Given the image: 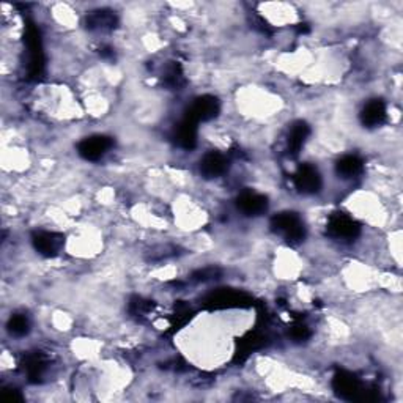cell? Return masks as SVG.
Here are the masks:
<instances>
[{
    "label": "cell",
    "instance_id": "4",
    "mask_svg": "<svg viewBox=\"0 0 403 403\" xmlns=\"http://www.w3.org/2000/svg\"><path fill=\"white\" fill-rule=\"evenodd\" d=\"M219 111H221V104H219L218 98L211 95H203L192 103L186 118H190L196 123L210 122L214 117H218Z\"/></svg>",
    "mask_w": 403,
    "mask_h": 403
},
{
    "label": "cell",
    "instance_id": "15",
    "mask_svg": "<svg viewBox=\"0 0 403 403\" xmlns=\"http://www.w3.org/2000/svg\"><path fill=\"white\" fill-rule=\"evenodd\" d=\"M162 82L169 88H180L185 83V76H183L181 66L178 64L167 65L164 73H162Z\"/></svg>",
    "mask_w": 403,
    "mask_h": 403
},
{
    "label": "cell",
    "instance_id": "6",
    "mask_svg": "<svg viewBox=\"0 0 403 403\" xmlns=\"http://www.w3.org/2000/svg\"><path fill=\"white\" fill-rule=\"evenodd\" d=\"M34 248L36 252L43 255V257H55L64 248L65 238L64 235L55 232H36L32 237Z\"/></svg>",
    "mask_w": 403,
    "mask_h": 403
},
{
    "label": "cell",
    "instance_id": "13",
    "mask_svg": "<svg viewBox=\"0 0 403 403\" xmlns=\"http://www.w3.org/2000/svg\"><path fill=\"white\" fill-rule=\"evenodd\" d=\"M86 24L90 30H109L117 25V16L111 10H96L88 14Z\"/></svg>",
    "mask_w": 403,
    "mask_h": 403
},
{
    "label": "cell",
    "instance_id": "8",
    "mask_svg": "<svg viewBox=\"0 0 403 403\" xmlns=\"http://www.w3.org/2000/svg\"><path fill=\"white\" fill-rule=\"evenodd\" d=\"M200 174L205 178H218L224 175L229 169V161L219 151H208L200 159Z\"/></svg>",
    "mask_w": 403,
    "mask_h": 403
},
{
    "label": "cell",
    "instance_id": "1",
    "mask_svg": "<svg viewBox=\"0 0 403 403\" xmlns=\"http://www.w3.org/2000/svg\"><path fill=\"white\" fill-rule=\"evenodd\" d=\"M271 229L277 235H282L289 244H301L306 238V227L301 218L293 211L277 213L271 219Z\"/></svg>",
    "mask_w": 403,
    "mask_h": 403
},
{
    "label": "cell",
    "instance_id": "16",
    "mask_svg": "<svg viewBox=\"0 0 403 403\" xmlns=\"http://www.w3.org/2000/svg\"><path fill=\"white\" fill-rule=\"evenodd\" d=\"M7 328H8V331H10V334H12V336L23 337L30 331V322L25 315L16 313V315H13L12 318H10Z\"/></svg>",
    "mask_w": 403,
    "mask_h": 403
},
{
    "label": "cell",
    "instance_id": "18",
    "mask_svg": "<svg viewBox=\"0 0 403 403\" xmlns=\"http://www.w3.org/2000/svg\"><path fill=\"white\" fill-rule=\"evenodd\" d=\"M290 336L293 339H295L296 342H302V340H306V339L311 337V329H309V326H306V324L298 323V324H295V326L291 328Z\"/></svg>",
    "mask_w": 403,
    "mask_h": 403
},
{
    "label": "cell",
    "instance_id": "17",
    "mask_svg": "<svg viewBox=\"0 0 403 403\" xmlns=\"http://www.w3.org/2000/svg\"><path fill=\"white\" fill-rule=\"evenodd\" d=\"M25 370H27L30 381H38L46 370V361L38 354L32 356V358H29L27 364H25Z\"/></svg>",
    "mask_w": 403,
    "mask_h": 403
},
{
    "label": "cell",
    "instance_id": "19",
    "mask_svg": "<svg viewBox=\"0 0 403 403\" xmlns=\"http://www.w3.org/2000/svg\"><path fill=\"white\" fill-rule=\"evenodd\" d=\"M99 55H101L103 59H114V57H115L112 48H103V49H99Z\"/></svg>",
    "mask_w": 403,
    "mask_h": 403
},
{
    "label": "cell",
    "instance_id": "12",
    "mask_svg": "<svg viewBox=\"0 0 403 403\" xmlns=\"http://www.w3.org/2000/svg\"><path fill=\"white\" fill-rule=\"evenodd\" d=\"M175 142L185 150H192L197 145V123L185 118L175 128Z\"/></svg>",
    "mask_w": 403,
    "mask_h": 403
},
{
    "label": "cell",
    "instance_id": "10",
    "mask_svg": "<svg viewBox=\"0 0 403 403\" xmlns=\"http://www.w3.org/2000/svg\"><path fill=\"white\" fill-rule=\"evenodd\" d=\"M311 134V128L306 122H295L291 125L289 131V135H287V150H289L290 156H298L302 146H304L306 140Z\"/></svg>",
    "mask_w": 403,
    "mask_h": 403
},
{
    "label": "cell",
    "instance_id": "9",
    "mask_svg": "<svg viewBox=\"0 0 403 403\" xmlns=\"http://www.w3.org/2000/svg\"><path fill=\"white\" fill-rule=\"evenodd\" d=\"M387 118V109L385 101L381 99H372L365 104L363 112H361V122L367 128L381 127Z\"/></svg>",
    "mask_w": 403,
    "mask_h": 403
},
{
    "label": "cell",
    "instance_id": "14",
    "mask_svg": "<svg viewBox=\"0 0 403 403\" xmlns=\"http://www.w3.org/2000/svg\"><path fill=\"white\" fill-rule=\"evenodd\" d=\"M364 169V162L356 155H345L337 161L336 172L342 178L358 177Z\"/></svg>",
    "mask_w": 403,
    "mask_h": 403
},
{
    "label": "cell",
    "instance_id": "7",
    "mask_svg": "<svg viewBox=\"0 0 403 403\" xmlns=\"http://www.w3.org/2000/svg\"><path fill=\"white\" fill-rule=\"evenodd\" d=\"M237 208L244 216H261L268 210V198L263 194L246 191L238 196Z\"/></svg>",
    "mask_w": 403,
    "mask_h": 403
},
{
    "label": "cell",
    "instance_id": "3",
    "mask_svg": "<svg viewBox=\"0 0 403 403\" xmlns=\"http://www.w3.org/2000/svg\"><path fill=\"white\" fill-rule=\"evenodd\" d=\"M293 183H295V187L301 194H315L322 190L323 180L317 167L302 164L298 167L295 175H293Z\"/></svg>",
    "mask_w": 403,
    "mask_h": 403
},
{
    "label": "cell",
    "instance_id": "11",
    "mask_svg": "<svg viewBox=\"0 0 403 403\" xmlns=\"http://www.w3.org/2000/svg\"><path fill=\"white\" fill-rule=\"evenodd\" d=\"M334 389H336L337 394L343 399H356L361 392V385L358 378L354 375L348 374V372H339V374L334 376Z\"/></svg>",
    "mask_w": 403,
    "mask_h": 403
},
{
    "label": "cell",
    "instance_id": "5",
    "mask_svg": "<svg viewBox=\"0 0 403 403\" xmlns=\"http://www.w3.org/2000/svg\"><path fill=\"white\" fill-rule=\"evenodd\" d=\"M112 145L114 140L107 135H92L77 145V151L86 161H98L112 148Z\"/></svg>",
    "mask_w": 403,
    "mask_h": 403
},
{
    "label": "cell",
    "instance_id": "2",
    "mask_svg": "<svg viewBox=\"0 0 403 403\" xmlns=\"http://www.w3.org/2000/svg\"><path fill=\"white\" fill-rule=\"evenodd\" d=\"M328 233L333 238L343 239V242H352L361 233V226L354 221L352 216L345 213H334L328 221Z\"/></svg>",
    "mask_w": 403,
    "mask_h": 403
}]
</instances>
